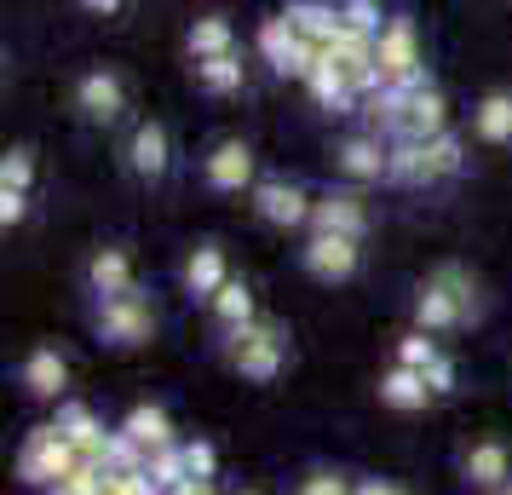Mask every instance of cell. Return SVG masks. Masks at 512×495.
<instances>
[{
  "label": "cell",
  "instance_id": "obj_9",
  "mask_svg": "<svg viewBox=\"0 0 512 495\" xmlns=\"http://www.w3.org/2000/svg\"><path fill=\"white\" fill-rule=\"evenodd\" d=\"M311 231H328V236H351V242H363V236H369V202H363V190L346 185V190H328V196H317Z\"/></svg>",
  "mask_w": 512,
  "mask_h": 495
},
{
  "label": "cell",
  "instance_id": "obj_29",
  "mask_svg": "<svg viewBox=\"0 0 512 495\" xmlns=\"http://www.w3.org/2000/svg\"><path fill=\"white\" fill-rule=\"evenodd\" d=\"M392 12H380V0H340V29L357 35V41H380Z\"/></svg>",
  "mask_w": 512,
  "mask_h": 495
},
{
  "label": "cell",
  "instance_id": "obj_22",
  "mask_svg": "<svg viewBox=\"0 0 512 495\" xmlns=\"http://www.w3.org/2000/svg\"><path fill=\"white\" fill-rule=\"evenodd\" d=\"M472 133L484 144H512V93L507 87H489V93L472 104Z\"/></svg>",
  "mask_w": 512,
  "mask_h": 495
},
{
  "label": "cell",
  "instance_id": "obj_25",
  "mask_svg": "<svg viewBox=\"0 0 512 495\" xmlns=\"http://www.w3.org/2000/svg\"><path fill=\"white\" fill-rule=\"evenodd\" d=\"M415 329H426V334L466 329L461 311H455V300H449V294H443L438 283H420V294H415Z\"/></svg>",
  "mask_w": 512,
  "mask_h": 495
},
{
  "label": "cell",
  "instance_id": "obj_3",
  "mask_svg": "<svg viewBox=\"0 0 512 495\" xmlns=\"http://www.w3.org/2000/svg\"><path fill=\"white\" fill-rule=\"evenodd\" d=\"M374 64H380V87H415L426 81V47L409 12H392L380 41H374Z\"/></svg>",
  "mask_w": 512,
  "mask_h": 495
},
{
  "label": "cell",
  "instance_id": "obj_12",
  "mask_svg": "<svg viewBox=\"0 0 512 495\" xmlns=\"http://www.w3.org/2000/svg\"><path fill=\"white\" fill-rule=\"evenodd\" d=\"M167 167H173V133L162 121H139L127 133V173L156 185V179H167Z\"/></svg>",
  "mask_w": 512,
  "mask_h": 495
},
{
  "label": "cell",
  "instance_id": "obj_6",
  "mask_svg": "<svg viewBox=\"0 0 512 495\" xmlns=\"http://www.w3.org/2000/svg\"><path fill=\"white\" fill-rule=\"evenodd\" d=\"M300 265H305V277H317V283H351L357 265H363V242L311 231L305 236V248H300Z\"/></svg>",
  "mask_w": 512,
  "mask_h": 495
},
{
  "label": "cell",
  "instance_id": "obj_39",
  "mask_svg": "<svg viewBox=\"0 0 512 495\" xmlns=\"http://www.w3.org/2000/svg\"><path fill=\"white\" fill-rule=\"evenodd\" d=\"M24 213H29L24 190H0V225H6V231H12V225H24Z\"/></svg>",
  "mask_w": 512,
  "mask_h": 495
},
{
  "label": "cell",
  "instance_id": "obj_42",
  "mask_svg": "<svg viewBox=\"0 0 512 495\" xmlns=\"http://www.w3.org/2000/svg\"><path fill=\"white\" fill-rule=\"evenodd\" d=\"M173 495H219V484H213V478H185Z\"/></svg>",
  "mask_w": 512,
  "mask_h": 495
},
{
  "label": "cell",
  "instance_id": "obj_30",
  "mask_svg": "<svg viewBox=\"0 0 512 495\" xmlns=\"http://www.w3.org/2000/svg\"><path fill=\"white\" fill-rule=\"evenodd\" d=\"M466 167V144L455 133H438V139H426V179L438 185V179H455Z\"/></svg>",
  "mask_w": 512,
  "mask_h": 495
},
{
  "label": "cell",
  "instance_id": "obj_31",
  "mask_svg": "<svg viewBox=\"0 0 512 495\" xmlns=\"http://www.w3.org/2000/svg\"><path fill=\"white\" fill-rule=\"evenodd\" d=\"M144 467H150V449L116 426L110 432V449H104V472H144Z\"/></svg>",
  "mask_w": 512,
  "mask_h": 495
},
{
  "label": "cell",
  "instance_id": "obj_21",
  "mask_svg": "<svg viewBox=\"0 0 512 495\" xmlns=\"http://www.w3.org/2000/svg\"><path fill=\"white\" fill-rule=\"evenodd\" d=\"M121 432H127V438H139L150 455H162V449L179 444V432H173V415H167L162 403H139V409H127Z\"/></svg>",
  "mask_w": 512,
  "mask_h": 495
},
{
  "label": "cell",
  "instance_id": "obj_13",
  "mask_svg": "<svg viewBox=\"0 0 512 495\" xmlns=\"http://www.w3.org/2000/svg\"><path fill=\"white\" fill-rule=\"evenodd\" d=\"M334 167L346 185H380L386 167H392V144H380V133H357L334 150Z\"/></svg>",
  "mask_w": 512,
  "mask_h": 495
},
{
  "label": "cell",
  "instance_id": "obj_28",
  "mask_svg": "<svg viewBox=\"0 0 512 495\" xmlns=\"http://www.w3.org/2000/svg\"><path fill=\"white\" fill-rule=\"evenodd\" d=\"M386 185H432V179H426V139H392Z\"/></svg>",
  "mask_w": 512,
  "mask_h": 495
},
{
  "label": "cell",
  "instance_id": "obj_34",
  "mask_svg": "<svg viewBox=\"0 0 512 495\" xmlns=\"http://www.w3.org/2000/svg\"><path fill=\"white\" fill-rule=\"evenodd\" d=\"M438 357H443L438 340H432L426 329H415V334H403V340H397V363H403V369H420V375H426Z\"/></svg>",
  "mask_w": 512,
  "mask_h": 495
},
{
  "label": "cell",
  "instance_id": "obj_24",
  "mask_svg": "<svg viewBox=\"0 0 512 495\" xmlns=\"http://www.w3.org/2000/svg\"><path fill=\"white\" fill-rule=\"evenodd\" d=\"M305 93L317 98V104H323V110H334V116H351V110H357V104H363V98H357V87H351L346 75L334 70V64H317V70H311V81H305Z\"/></svg>",
  "mask_w": 512,
  "mask_h": 495
},
{
  "label": "cell",
  "instance_id": "obj_40",
  "mask_svg": "<svg viewBox=\"0 0 512 495\" xmlns=\"http://www.w3.org/2000/svg\"><path fill=\"white\" fill-rule=\"evenodd\" d=\"M426 380H432V392H438V398H449V392H455V363H449V357H438V363L426 369Z\"/></svg>",
  "mask_w": 512,
  "mask_h": 495
},
{
  "label": "cell",
  "instance_id": "obj_41",
  "mask_svg": "<svg viewBox=\"0 0 512 495\" xmlns=\"http://www.w3.org/2000/svg\"><path fill=\"white\" fill-rule=\"evenodd\" d=\"M351 495H409L403 484H392V478H357V490Z\"/></svg>",
  "mask_w": 512,
  "mask_h": 495
},
{
  "label": "cell",
  "instance_id": "obj_45",
  "mask_svg": "<svg viewBox=\"0 0 512 495\" xmlns=\"http://www.w3.org/2000/svg\"><path fill=\"white\" fill-rule=\"evenodd\" d=\"M242 495H259V490H242Z\"/></svg>",
  "mask_w": 512,
  "mask_h": 495
},
{
  "label": "cell",
  "instance_id": "obj_27",
  "mask_svg": "<svg viewBox=\"0 0 512 495\" xmlns=\"http://www.w3.org/2000/svg\"><path fill=\"white\" fill-rule=\"evenodd\" d=\"M185 47H190V58H219V52H236L231 18H225V12H208V18H196V24H190V35H185Z\"/></svg>",
  "mask_w": 512,
  "mask_h": 495
},
{
  "label": "cell",
  "instance_id": "obj_7",
  "mask_svg": "<svg viewBox=\"0 0 512 495\" xmlns=\"http://www.w3.org/2000/svg\"><path fill=\"white\" fill-rule=\"evenodd\" d=\"M254 213L271 225V231H300V225H311L317 202H311V190L294 185V179H259L254 185Z\"/></svg>",
  "mask_w": 512,
  "mask_h": 495
},
{
  "label": "cell",
  "instance_id": "obj_18",
  "mask_svg": "<svg viewBox=\"0 0 512 495\" xmlns=\"http://www.w3.org/2000/svg\"><path fill=\"white\" fill-rule=\"evenodd\" d=\"M127 288H139L133 254L127 248H98L93 260H87V294L93 300H110V294H127Z\"/></svg>",
  "mask_w": 512,
  "mask_h": 495
},
{
  "label": "cell",
  "instance_id": "obj_4",
  "mask_svg": "<svg viewBox=\"0 0 512 495\" xmlns=\"http://www.w3.org/2000/svg\"><path fill=\"white\" fill-rule=\"evenodd\" d=\"M75 461H81V455H75V444L58 432V421L29 426L24 444H18V478H24V484H35V490H52V484H58Z\"/></svg>",
  "mask_w": 512,
  "mask_h": 495
},
{
  "label": "cell",
  "instance_id": "obj_43",
  "mask_svg": "<svg viewBox=\"0 0 512 495\" xmlns=\"http://www.w3.org/2000/svg\"><path fill=\"white\" fill-rule=\"evenodd\" d=\"M81 6H87V12H98V18H116V12H121V0H81Z\"/></svg>",
  "mask_w": 512,
  "mask_h": 495
},
{
  "label": "cell",
  "instance_id": "obj_44",
  "mask_svg": "<svg viewBox=\"0 0 512 495\" xmlns=\"http://www.w3.org/2000/svg\"><path fill=\"white\" fill-rule=\"evenodd\" d=\"M495 495H512V484H507V490H495Z\"/></svg>",
  "mask_w": 512,
  "mask_h": 495
},
{
  "label": "cell",
  "instance_id": "obj_26",
  "mask_svg": "<svg viewBox=\"0 0 512 495\" xmlns=\"http://www.w3.org/2000/svg\"><path fill=\"white\" fill-rule=\"evenodd\" d=\"M242 81H248V70H242V58L236 52H219V58H196V87L213 98H231L242 93Z\"/></svg>",
  "mask_w": 512,
  "mask_h": 495
},
{
  "label": "cell",
  "instance_id": "obj_36",
  "mask_svg": "<svg viewBox=\"0 0 512 495\" xmlns=\"http://www.w3.org/2000/svg\"><path fill=\"white\" fill-rule=\"evenodd\" d=\"M47 495H104V467H87V461H75Z\"/></svg>",
  "mask_w": 512,
  "mask_h": 495
},
{
  "label": "cell",
  "instance_id": "obj_14",
  "mask_svg": "<svg viewBox=\"0 0 512 495\" xmlns=\"http://www.w3.org/2000/svg\"><path fill=\"white\" fill-rule=\"evenodd\" d=\"M58 432L75 444V455L87 467H104V449H110V426L98 421L87 403H58Z\"/></svg>",
  "mask_w": 512,
  "mask_h": 495
},
{
  "label": "cell",
  "instance_id": "obj_35",
  "mask_svg": "<svg viewBox=\"0 0 512 495\" xmlns=\"http://www.w3.org/2000/svg\"><path fill=\"white\" fill-rule=\"evenodd\" d=\"M29 185H35V156L18 144V150H6V156H0V190H24V196H29Z\"/></svg>",
  "mask_w": 512,
  "mask_h": 495
},
{
  "label": "cell",
  "instance_id": "obj_37",
  "mask_svg": "<svg viewBox=\"0 0 512 495\" xmlns=\"http://www.w3.org/2000/svg\"><path fill=\"white\" fill-rule=\"evenodd\" d=\"M185 467H190V478H213V472H219V455H213V444L208 438H185Z\"/></svg>",
  "mask_w": 512,
  "mask_h": 495
},
{
  "label": "cell",
  "instance_id": "obj_8",
  "mask_svg": "<svg viewBox=\"0 0 512 495\" xmlns=\"http://www.w3.org/2000/svg\"><path fill=\"white\" fill-rule=\"evenodd\" d=\"M75 110H81V121H93V127H116L127 116V81L116 70H87L75 81Z\"/></svg>",
  "mask_w": 512,
  "mask_h": 495
},
{
  "label": "cell",
  "instance_id": "obj_10",
  "mask_svg": "<svg viewBox=\"0 0 512 495\" xmlns=\"http://www.w3.org/2000/svg\"><path fill=\"white\" fill-rule=\"evenodd\" d=\"M202 179L213 190H254V144L248 139H213L202 156Z\"/></svg>",
  "mask_w": 512,
  "mask_h": 495
},
{
  "label": "cell",
  "instance_id": "obj_15",
  "mask_svg": "<svg viewBox=\"0 0 512 495\" xmlns=\"http://www.w3.org/2000/svg\"><path fill=\"white\" fill-rule=\"evenodd\" d=\"M18 386H24L29 398L58 403L64 398V386H70V363H64V352H58V346H35V352L24 357V369H18Z\"/></svg>",
  "mask_w": 512,
  "mask_h": 495
},
{
  "label": "cell",
  "instance_id": "obj_20",
  "mask_svg": "<svg viewBox=\"0 0 512 495\" xmlns=\"http://www.w3.org/2000/svg\"><path fill=\"white\" fill-rule=\"evenodd\" d=\"M179 277H185V288H190V294H202V300H213L219 288L231 283V265H225V248H219V242H196V248L185 254V271H179Z\"/></svg>",
  "mask_w": 512,
  "mask_h": 495
},
{
  "label": "cell",
  "instance_id": "obj_19",
  "mask_svg": "<svg viewBox=\"0 0 512 495\" xmlns=\"http://www.w3.org/2000/svg\"><path fill=\"white\" fill-rule=\"evenodd\" d=\"M380 403L397 409V415H415V409H426V403H438V392H432V380L420 375V369L392 363V369L380 375Z\"/></svg>",
  "mask_w": 512,
  "mask_h": 495
},
{
  "label": "cell",
  "instance_id": "obj_5",
  "mask_svg": "<svg viewBox=\"0 0 512 495\" xmlns=\"http://www.w3.org/2000/svg\"><path fill=\"white\" fill-rule=\"evenodd\" d=\"M259 58H265L282 81H311V70L323 64L328 52L305 47L300 29L288 24V12H277V18H265V24H259Z\"/></svg>",
  "mask_w": 512,
  "mask_h": 495
},
{
  "label": "cell",
  "instance_id": "obj_16",
  "mask_svg": "<svg viewBox=\"0 0 512 495\" xmlns=\"http://www.w3.org/2000/svg\"><path fill=\"white\" fill-rule=\"evenodd\" d=\"M282 12H288V24L300 29L305 47L328 52L334 41H340V0H288Z\"/></svg>",
  "mask_w": 512,
  "mask_h": 495
},
{
  "label": "cell",
  "instance_id": "obj_2",
  "mask_svg": "<svg viewBox=\"0 0 512 495\" xmlns=\"http://www.w3.org/2000/svg\"><path fill=\"white\" fill-rule=\"evenodd\" d=\"M225 363H231L242 380H277L282 363H288V329L271 323V317H254L248 329H231L225 334Z\"/></svg>",
  "mask_w": 512,
  "mask_h": 495
},
{
  "label": "cell",
  "instance_id": "obj_33",
  "mask_svg": "<svg viewBox=\"0 0 512 495\" xmlns=\"http://www.w3.org/2000/svg\"><path fill=\"white\" fill-rule=\"evenodd\" d=\"M357 490V478H346L340 467H305L294 495H351Z\"/></svg>",
  "mask_w": 512,
  "mask_h": 495
},
{
  "label": "cell",
  "instance_id": "obj_23",
  "mask_svg": "<svg viewBox=\"0 0 512 495\" xmlns=\"http://www.w3.org/2000/svg\"><path fill=\"white\" fill-rule=\"evenodd\" d=\"M208 311H213V329H219V334L248 329V323L259 317V306H254V288H248V283H236V277H231V283H225V288H219V294L208 300Z\"/></svg>",
  "mask_w": 512,
  "mask_h": 495
},
{
  "label": "cell",
  "instance_id": "obj_38",
  "mask_svg": "<svg viewBox=\"0 0 512 495\" xmlns=\"http://www.w3.org/2000/svg\"><path fill=\"white\" fill-rule=\"evenodd\" d=\"M104 495H162L150 472H104Z\"/></svg>",
  "mask_w": 512,
  "mask_h": 495
},
{
  "label": "cell",
  "instance_id": "obj_1",
  "mask_svg": "<svg viewBox=\"0 0 512 495\" xmlns=\"http://www.w3.org/2000/svg\"><path fill=\"white\" fill-rule=\"evenodd\" d=\"M162 329V311L144 288H127V294H110V300H93V334L116 352H133L150 334Z\"/></svg>",
  "mask_w": 512,
  "mask_h": 495
},
{
  "label": "cell",
  "instance_id": "obj_11",
  "mask_svg": "<svg viewBox=\"0 0 512 495\" xmlns=\"http://www.w3.org/2000/svg\"><path fill=\"white\" fill-rule=\"evenodd\" d=\"M461 478L472 484V490H484V495L507 490V484H512V449H507V438H478V444H466L461 449Z\"/></svg>",
  "mask_w": 512,
  "mask_h": 495
},
{
  "label": "cell",
  "instance_id": "obj_17",
  "mask_svg": "<svg viewBox=\"0 0 512 495\" xmlns=\"http://www.w3.org/2000/svg\"><path fill=\"white\" fill-rule=\"evenodd\" d=\"M426 283H438L449 300H455V311H461V323H484L489 317V294H484V283L466 271V265H455V260H443Z\"/></svg>",
  "mask_w": 512,
  "mask_h": 495
},
{
  "label": "cell",
  "instance_id": "obj_32",
  "mask_svg": "<svg viewBox=\"0 0 512 495\" xmlns=\"http://www.w3.org/2000/svg\"><path fill=\"white\" fill-rule=\"evenodd\" d=\"M144 472H150V484H156L162 495H173V490H179V484L190 478V467H185V449L173 444V449H162V455H150V467H144Z\"/></svg>",
  "mask_w": 512,
  "mask_h": 495
}]
</instances>
